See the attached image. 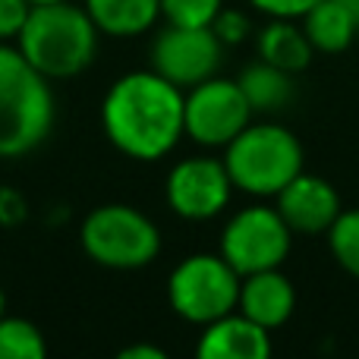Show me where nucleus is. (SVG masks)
<instances>
[{
  "mask_svg": "<svg viewBox=\"0 0 359 359\" xmlns=\"http://www.w3.org/2000/svg\"><path fill=\"white\" fill-rule=\"evenodd\" d=\"M183 88L155 69L126 73L107 88L101 123L117 151L133 161H158L186 133Z\"/></svg>",
  "mask_w": 359,
  "mask_h": 359,
  "instance_id": "1",
  "label": "nucleus"
},
{
  "mask_svg": "<svg viewBox=\"0 0 359 359\" xmlns=\"http://www.w3.org/2000/svg\"><path fill=\"white\" fill-rule=\"evenodd\" d=\"M16 41L22 57L44 79H73L95 60L98 25L86 6H73L69 0L38 4L32 6Z\"/></svg>",
  "mask_w": 359,
  "mask_h": 359,
  "instance_id": "2",
  "label": "nucleus"
},
{
  "mask_svg": "<svg viewBox=\"0 0 359 359\" xmlns=\"http://www.w3.org/2000/svg\"><path fill=\"white\" fill-rule=\"evenodd\" d=\"M54 126V95L22 57L19 48L0 41V158L35 151Z\"/></svg>",
  "mask_w": 359,
  "mask_h": 359,
  "instance_id": "3",
  "label": "nucleus"
},
{
  "mask_svg": "<svg viewBox=\"0 0 359 359\" xmlns=\"http://www.w3.org/2000/svg\"><path fill=\"white\" fill-rule=\"evenodd\" d=\"M236 189L249 196H278L303 170V145L287 126L249 123L224 151Z\"/></svg>",
  "mask_w": 359,
  "mask_h": 359,
  "instance_id": "4",
  "label": "nucleus"
},
{
  "mask_svg": "<svg viewBox=\"0 0 359 359\" xmlns=\"http://www.w3.org/2000/svg\"><path fill=\"white\" fill-rule=\"evenodd\" d=\"M79 240L95 265L114 268V271L145 268L161 252V233H158L155 221L133 205L117 202L88 211Z\"/></svg>",
  "mask_w": 359,
  "mask_h": 359,
  "instance_id": "5",
  "label": "nucleus"
},
{
  "mask_svg": "<svg viewBox=\"0 0 359 359\" xmlns=\"http://www.w3.org/2000/svg\"><path fill=\"white\" fill-rule=\"evenodd\" d=\"M243 278L224 255L198 252L170 271L168 299L180 318L192 325H211L236 309Z\"/></svg>",
  "mask_w": 359,
  "mask_h": 359,
  "instance_id": "6",
  "label": "nucleus"
},
{
  "mask_svg": "<svg viewBox=\"0 0 359 359\" xmlns=\"http://www.w3.org/2000/svg\"><path fill=\"white\" fill-rule=\"evenodd\" d=\"M293 230L278 208L249 205L236 211L221 233V255L236 268L240 278L268 268H280L290 252Z\"/></svg>",
  "mask_w": 359,
  "mask_h": 359,
  "instance_id": "7",
  "label": "nucleus"
},
{
  "mask_svg": "<svg viewBox=\"0 0 359 359\" xmlns=\"http://www.w3.org/2000/svg\"><path fill=\"white\" fill-rule=\"evenodd\" d=\"M249 117H252V107L236 79L211 76V79L192 86L186 95V136L208 149H227L249 126Z\"/></svg>",
  "mask_w": 359,
  "mask_h": 359,
  "instance_id": "8",
  "label": "nucleus"
},
{
  "mask_svg": "<svg viewBox=\"0 0 359 359\" xmlns=\"http://www.w3.org/2000/svg\"><path fill=\"white\" fill-rule=\"evenodd\" d=\"M221 50L211 25H168L151 44V69L180 88H192L217 73Z\"/></svg>",
  "mask_w": 359,
  "mask_h": 359,
  "instance_id": "9",
  "label": "nucleus"
},
{
  "mask_svg": "<svg viewBox=\"0 0 359 359\" xmlns=\"http://www.w3.org/2000/svg\"><path fill=\"white\" fill-rule=\"evenodd\" d=\"M168 205L186 221H211L230 202L233 180L215 158H186L168 174Z\"/></svg>",
  "mask_w": 359,
  "mask_h": 359,
  "instance_id": "10",
  "label": "nucleus"
},
{
  "mask_svg": "<svg viewBox=\"0 0 359 359\" xmlns=\"http://www.w3.org/2000/svg\"><path fill=\"white\" fill-rule=\"evenodd\" d=\"M274 198H278L274 208L280 211L287 227H290L293 233H303V236L328 233L334 217L344 211L341 196H337L334 186H331L325 177L303 174V170H299Z\"/></svg>",
  "mask_w": 359,
  "mask_h": 359,
  "instance_id": "11",
  "label": "nucleus"
},
{
  "mask_svg": "<svg viewBox=\"0 0 359 359\" xmlns=\"http://www.w3.org/2000/svg\"><path fill=\"white\" fill-rule=\"evenodd\" d=\"M196 353L202 359H268L271 356V331L262 328L240 309L205 325Z\"/></svg>",
  "mask_w": 359,
  "mask_h": 359,
  "instance_id": "12",
  "label": "nucleus"
},
{
  "mask_svg": "<svg viewBox=\"0 0 359 359\" xmlns=\"http://www.w3.org/2000/svg\"><path fill=\"white\" fill-rule=\"evenodd\" d=\"M236 309L243 316H249L252 322H259L262 328L274 331L297 309V290H293L290 278L280 274L278 268L246 274L240 284V303H236Z\"/></svg>",
  "mask_w": 359,
  "mask_h": 359,
  "instance_id": "13",
  "label": "nucleus"
},
{
  "mask_svg": "<svg viewBox=\"0 0 359 359\" xmlns=\"http://www.w3.org/2000/svg\"><path fill=\"white\" fill-rule=\"evenodd\" d=\"M98 32L111 38H136L161 16V0H86Z\"/></svg>",
  "mask_w": 359,
  "mask_h": 359,
  "instance_id": "14",
  "label": "nucleus"
},
{
  "mask_svg": "<svg viewBox=\"0 0 359 359\" xmlns=\"http://www.w3.org/2000/svg\"><path fill=\"white\" fill-rule=\"evenodd\" d=\"M255 48H259L262 60L274 63V67L287 69V73H303L312 63V54H316L309 35L299 25H293V19H271L259 32Z\"/></svg>",
  "mask_w": 359,
  "mask_h": 359,
  "instance_id": "15",
  "label": "nucleus"
},
{
  "mask_svg": "<svg viewBox=\"0 0 359 359\" xmlns=\"http://www.w3.org/2000/svg\"><path fill=\"white\" fill-rule=\"evenodd\" d=\"M303 32L309 35L312 48L322 54H341L353 44L359 22L341 0H318L303 16Z\"/></svg>",
  "mask_w": 359,
  "mask_h": 359,
  "instance_id": "16",
  "label": "nucleus"
},
{
  "mask_svg": "<svg viewBox=\"0 0 359 359\" xmlns=\"http://www.w3.org/2000/svg\"><path fill=\"white\" fill-rule=\"evenodd\" d=\"M236 82H240V88H243V95H246L252 114L255 111H262V114L280 111V107L290 104L293 92H297V88H293V73H287V69L262 60V57H259V63H249Z\"/></svg>",
  "mask_w": 359,
  "mask_h": 359,
  "instance_id": "17",
  "label": "nucleus"
},
{
  "mask_svg": "<svg viewBox=\"0 0 359 359\" xmlns=\"http://www.w3.org/2000/svg\"><path fill=\"white\" fill-rule=\"evenodd\" d=\"M48 353L44 334L25 318H0V359H41Z\"/></svg>",
  "mask_w": 359,
  "mask_h": 359,
  "instance_id": "18",
  "label": "nucleus"
},
{
  "mask_svg": "<svg viewBox=\"0 0 359 359\" xmlns=\"http://www.w3.org/2000/svg\"><path fill=\"white\" fill-rule=\"evenodd\" d=\"M325 236H328L331 255H334L337 265L347 274L359 278V208L341 211Z\"/></svg>",
  "mask_w": 359,
  "mask_h": 359,
  "instance_id": "19",
  "label": "nucleus"
},
{
  "mask_svg": "<svg viewBox=\"0 0 359 359\" xmlns=\"http://www.w3.org/2000/svg\"><path fill=\"white\" fill-rule=\"evenodd\" d=\"M224 0H161V16L168 25H211Z\"/></svg>",
  "mask_w": 359,
  "mask_h": 359,
  "instance_id": "20",
  "label": "nucleus"
},
{
  "mask_svg": "<svg viewBox=\"0 0 359 359\" xmlns=\"http://www.w3.org/2000/svg\"><path fill=\"white\" fill-rule=\"evenodd\" d=\"M211 32H215V35L221 38V44L227 48V44H240V41H246V35H249L252 29H249L246 13H240V10H227V6H221V13H217L215 22H211Z\"/></svg>",
  "mask_w": 359,
  "mask_h": 359,
  "instance_id": "21",
  "label": "nucleus"
},
{
  "mask_svg": "<svg viewBox=\"0 0 359 359\" xmlns=\"http://www.w3.org/2000/svg\"><path fill=\"white\" fill-rule=\"evenodd\" d=\"M29 13H32L29 0H0V41L19 38Z\"/></svg>",
  "mask_w": 359,
  "mask_h": 359,
  "instance_id": "22",
  "label": "nucleus"
},
{
  "mask_svg": "<svg viewBox=\"0 0 359 359\" xmlns=\"http://www.w3.org/2000/svg\"><path fill=\"white\" fill-rule=\"evenodd\" d=\"M249 4L271 19H303L318 0H249Z\"/></svg>",
  "mask_w": 359,
  "mask_h": 359,
  "instance_id": "23",
  "label": "nucleus"
},
{
  "mask_svg": "<svg viewBox=\"0 0 359 359\" xmlns=\"http://www.w3.org/2000/svg\"><path fill=\"white\" fill-rule=\"evenodd\" d=\"M29 215V202L19 189L13 186H0V227H16Z\"/></svg>",
  "mask_w": 359,
  "mask_h": 359,
  "instance_id": "24",
  "label": "nucleus"
},
{
  "mask_svg": "<svg viewBox=\"0 0 359 359\" xmlns=\"http://www.w3.org/2000/svg\"><path fill=\"white\" fill-rule=\"evenodd\" d=\"M120 359H164V350L151 347V344H136V347H123Z\"/></svg>",
  "mask_w": 359,
  "mask_h": 359,
  "instance_id": "25",
  "label": "nucleus"
},
{
  "mask_svg": "<svg viewBox=\"0 0 359 359\" xmlns=\"http://www.w3.org/2000/svg\"><path fill=\"white\" fill-rule=\"evenodd\" d=\"M341 4H344V6H347V10H350V13H353V19H356V22H359V0H341Z\"/></svg>",
  "mask_w": 359,
  "mask_h": 359,
  "instance_id": "26",
  "label": "nucleus"
},
{
  "mask_svg": "<svg viewBox=\"0 0 359 359\" xmlns=\"http://www.w3.org/2000/svg\"><path fill=\"white\" fill-rule=\"evenodd\" d=\"M4 312H6V299H4V290H0V318H4Z\"/></svg>",
  "mask_w": 359,
  "mask_h": 359,
  "instance_id": "27",
  "label": "nucleus"
},
{
  "mask_svg": "<svg viewBox=\"0 0 359 359\" xmlns=\"http://www.w3.org/2000/svg\"><path fill=\"white\" fill-rule=\"evenodd\" d=\"M32 6H38V4H57V0H29Z\"/></svg>",
  "mask_w": 359,
  "mask_h": 359,
  "instance_id": "28",
  "label": "nucleus"
}]
</instances>
